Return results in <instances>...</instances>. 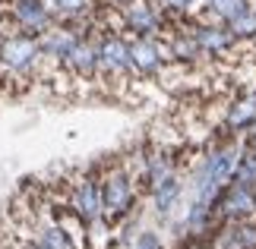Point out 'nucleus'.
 Segmentation results:
<instances>
[{"instance_id":"nucleus-1","label":"nucleus","mask_w":256,"mask_h":249,"mask_svg":"<svg viewBox=\"0 0 256 249\" xmlns=\"http://www.w3.org/2000/svg\"><path fill=\"white\" fill-rule=\"evenodd\" d=\"M102 199H104V224L117 227L126 224L136 212V202H140V183L130 174V167L124 164V158H111L102 167Z\"/></svg>"},{"instance_id":"nucleus-2","label":"nucleus","mask_w":256,"mask_h":249,"mask_svg":"<svg viewBox=\"0 0 256 249\" xmlns=\"http://www.w3.org/2000/svg\"><path fill=\"white\" fill-rule=\"evenodd\" d=\"M238 155H240V139L224 136L222 142H215L209 152L200 158V164H196V171H193V199L212 202V199L231 183Z\"/></svg>"},{"instance_id":"nucleus-3","label":"nucleus","mask_w":256,"mask_h":249,"mask_svg":"<svg viewBox=\"0 0 256 249\" xmlns=\"http://www.w3.org/2000/svg\"><path fill=\"white\" fill-rule=\"evenodd\" d=\"M44 54H42V38L28 35V32H10L0 35V76L10 79H28L42 66Z\"/></svg>"},{"instance_id":"nucleus-4","label":"nucleus","mask_w":256,"mask_h":249,"mask_svg":"<svg viewBox=\"0 0 256 249\" xmlns=\"http://www.w3.org/2000/svg\"><path fill=\"white\" fill-rule=\"evenodd\" d=\"M66 202L80 212L88 224L104 221V199H102V171L98 167H82V171L70 174V183L64 186Z\"/></svg>"},{"instance_id":"nucleus-5","label":"nucleus","mask_w":256,"mask_h":249,"mask_svg":"<svg viewBox=\"0 0 256 249\" xmlns=\"http://www.w3.org/2000/svg\"><path fill=\"white\" fill-rule=\"evenodd\" d=\"M120 19V32L130 38L140 35H168L174 28V19L162 9L158 0H130L126 6H114Z\"/></svg>"},{"instance_id":"nucleus-6","label":"nucleus","mask_w":256,"mask_h":249,"mask_svg":"<svg viewBox=\"0 0 256 249\" xmlns=\"http://www.w3.org/2000/svg\"><path fill=\"white\" fill-rule=\"evenodd\" d=\"M98 54H102V79L111 82H130L136 79L133 73V54H130V35L102 28L98 32Z\"/></svg>"},{"instance_id":"nucleus-7","label":"nucleus","mask_w":256,"mask_h":249,"mask_svg":"<svg viewBox=\"0 0 256 249\" xmlns=\"http://www.w3.org/2000/svg\"><path fill=\"white\" fill-rule=\"evenodd\" d=\"M0 13L6 19V32H28L42 38L48 28L54 25V13L48 0H0Z\"/></svg>"},{"instance_id":"nucleus-8","label":"nucleus","mask_w":256,"mask_h":249,"mask_svg":"<svg viewBox=\"0 0 256 249\" xmlns=\"http://www.w3.org/2000/svg\"><path fill=\"white\" fill-rule=\"evenodd\" d=\"M186 32L196 38L200 51L206 60H222V57H231L234 47H240V41L234 38V32L224 22H215V19H202V16H190L186 19Z\"/></svg>"},{"instance_id":"nucleus-9","label":"nucleus","mask_w":256,"mask_h":249,"mask_svg":"<svg viewBox=\"0 0 256 249\" xmlns=\"http://www.w3.org/2000/svg\"><path fill=\"white\" fill-rule=\"evenodd\" d=\"M133 73L136 79H162L171 66V54L164 44V35H140L130 38Z\"/></svg>"},{"instance_id":"nucleus-10","label":"nucleus","mask_w":256,"mask_h":249,"mask_svg":"<svg viewBox=\"0 0 256 249\" xmlns=\"http://www.w3.org/2000/svg\"><path fill=\"white\" fill-rule=\"evenodd\" d=\"M215 221H244V218H256V186L244 183H228L218 196L212 199Z\"/></svg>"},{"instance_id":"nucleus-11","label":"nucleus","mask_w":256,"mask_h":249,"mask_svg":"<svg viewBox=\"0 0 256 249\" xmlns=\"http://www.w3.org/2000/svg\"><path fill=\"white\" fill-rule=\"evenodd\" d=\"M70 76L82 79V82H88V79H98L102 76V54H98V32H82L80 41L73 44V51L64 57L60 63Z\"/></svg>"},{"instance_id":"nucleus-12","label":"nucleus","mask_w":256,"mask_h":249,"mask_svg":"<svg viewBox=\"0 0 256 249\" xmlns=\"http://www.w3.org/2000/svg\"><path fill=\"white\" fill-rule=\"evenodd\" d=\"M180 174V158H177V148L171 145H158V142H149V155H146V174L140 180L142 193H152L155 186H162L164 180Z\"/></svg>"},{"instance_id":"nucleus-13","label":"nucleus","mask_w":256,"mask_h":249,"mask_svg":"<svg viewBox=\"0 0 256 249\" xmlns=\"http://www.w3.org/2000/svg\"><path fill=\"white\" fill-rule=\"evenodd\" d=\"M206 243L209 249H256V218L215 224Z\"/></svg>"},{"instance_id":"nucleus-14","label":"nucleus","mask_w":256,"mask_h":249,"mask_svg":"<svg viewBox=\"0 0 256 249\" xmlns=\"http://www.w3.org/2000/svg\"><path fill=\"white\" fill-rule=\"evenodd\" d=\"M222 129L231 139H244L250 129H256V88L228 104V111L222 117Z\"/></svg>"},{"instance_id":"nucleus-15","label":"nucleus","mask_w":256,"mask_h":249,"mask_svg":"<svg viewBox=\"0 0 256 249\" xmlns=\"http://www.w3.org/2000/svg\"><path fill=\"white\" fill-rule=\"evenodd\" d=\"M54 13V22H66V25H80V28H92V13L98 9V0H48Z\"/></svg>"},{"instance_id":"nucleus-16","label":"nucleus","mask_w":256,"mask_h":249,"mask_svg":"<svg viewBox=\"0 0 256 249\" xmlns=\"http://www.w3.org/2000/svg\"><path fill=\"white\" fill-rule=\"evenodd\" d=\"M184 189H186V183H184V174H177V177H171V180H164L162 186H155L152 193H149V202H152V212L158 215V218H168L177 205H180V199H184Z\"/></svg>"},{"instance_id":"nucleus-17","label":"nucleus","mask_w":256,"mask_h":249,"mask_svg":"<svg viewBox=\"0 0 256 249\" xmlns=\"http://www.w3.org/2000/svg\"><path fill=\"white\" fill-rule=\"evenodd\" d=\"M234 32V38H238L240 44H247V41H256V3L250 0L247 6L240 9L238 16L234 19H228V22H224Z\"/></svg>"},{"instance_id":"nucleus-18","label":"nucleus","mask_w":256,"mask_h":249,"mask_svg":"<svg viewBox=\"0 0 256 249\" xmlns=\"http://www.w3.org/2000/svg\"><path fill=\"white\" fill-rule=\"evenodd\" d=\"M231 183H244V186H256V145L240 142V155L234 164V177Z\"/></svg>"},{"instance_id":"nucleus-19","label":"nucleus","mask_w":256,"mask_h":249,"mask_svg":"<svg viewBox=\"0 0 256 249\" xmlns=\"http://www.w3.org/2000/svg\"><path fill=\"white\" fill-rule=\"evenodd\" d=\"M247 3H250V0H209V3H202V9L196 16L215 19V22H228V19H234Z\"/></svg>"},{"instance_id":"nucleus-20","label":"nucleus","mask_w":256,"mask_h":249,"mask_svg":"<svg viewBox=\"0 0 256 249\" xmlns=\"http://www.w3.org/2000/svg\"><path fill=\"white\" fill-rule=\"evenodd\" d=\"M158 3H162V9H164L171 19H190L200 0H158Z\"/></svg>"},{"instance_id":"nucleus-21","label":"nucleus","mask_w":256,"mask_h":249,"mask_svg":"<svg viewBox=\"0 0 256 249\" xmlns=\"http://www.w3.org/2000/svg\"><path fill=\"white\" fill-rule=\"evenodd\" d=\"M133 249H164V240L155 231H142L140 237H136V246Z\"/></svg>"},{"instance_id":"nucleus-22","label":"nucleus","mask_w":256,"mask_h":249,"mask_svg":"<svg viewBox=\"0 0 256 249\" xmlns=\"http://www.w3.org/2000/svg\"><path fill=\"white\" fill-rule=\"evenodd\" d=\"M200 3H209V0H200Z\"/></svg>"}]
</instances>
